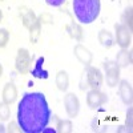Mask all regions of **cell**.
I'll return each instance as SVG.
<instances>
[{
  "mask_svg": "<svg viewBox=\"0 0 133 133\" xmlns=\"http://www.w3.org/2000/svg\"><path fill=\"white\" fill-rule=\"evenodd\" d=\"M2 98L3 101L8 105L14 104L17 98V88L15 87L14 83H7L3 88V92H2Z\"/></svg>",
  "mask_w": 133,
  "mask_h": 133,
  "instance_id": "12",
  "label": "cell"
},
{
  "mask_svg": "<svg viewBox=\"0 0 133 133\" xmlns=\"http://www.w3.org/2000/svg\"><path fill=\"white\" fill-rule=\"evenodd\" d=\"M0 2H3V0H0Z\"/></svg>",
  "mask_w": 133,
  "mask_h": 133,
  "instance_id": "31",
  "label": "cell"
},
{
  "mask_svg": "<svg viewBox=\"0 0 133 133\" xmlns=\"http://www.w3.org/2000/svg\"><path fill=\"white\" fill-rule=\"evenodd\" d=\"M132 7H128L127 9H125V12H124V15H123V21H124V25L129 29V31H132V28H133V21H132Z\"/></svg>",
  "mask_w": 133,
  "mask_h": 133,
  "instance_id": "19",
  "label": "cell"
},
{
  "mask_svg": "<svg viewBox=\"0 0 133 133\" xmlns=\"http://www.w3.org/2000/svg\"><path fill=\"white\" fill-rule=\"evenodd\" d=\"M73 14L81 24H91L98 17L101 3L100 0H73Z\"/></svg>",
  "mask_w": 133,
  "mask_h": 133,
  "instance_id": "2",
  "label": "cell"
},
{
  "mask_svg": "<svg viewBox=\"0 0 133 133\" xmlns=\"http://www.w3.org/2000/svg\"><path fill=\"white\" fill-rule=\"evenodd\" d=\"M51 120L47 98L40 92H29L21 97L17 107V124L21 132L40 133Z\"/></svg>",
  "mask_w": 133,
  "mask_h": 133,
  "instance_id": "1",
  "label": "cell"
},
{
  "mask_svg": "<svg viewBox=\"0 0 133 133\" xmlns=\"http://www.w3.org/2000/svg\"><path fill=\"white\" fill-rule=\"evenodd\" d=\"M107 103V95L100 89H91L87 95V105L91 109H96Z\"/></svg>",
  "mask_w": 133,
  "mask_h": 133,
  "instance_id": "8",
  "label": "cell"
},
{
  "mask_svg": "<svg viewBox=\"0 0 133 133\" xmlns=\"http://www.w3.org/2000/svg\"><path fill=\"white\" fill-rule=\"evenodd\" d=\"M104 76L98 68L96 66H89L87 71V83L91 87V89H100V87L103 85Z\"/></svg>",
  "mask_w": 133,
  "mask_h": 133,
  "instance_id": "7",
  "label": "cell"
},
{
  "mask_svg": "<svg viewBox=\"0 0 133 133\" xmlns=\"http://www.w3.org/2000/svg\"><path fill=\"white\" fill-rule=\"evenodd\" d=\"M7 130H8L9 133H14V132H21V128L19 127V124H16V123H15V121H11Z\"/></svg>",
  "mask_w": 133,
  "mask_h": 133,
  "instance_id": "25",
  "label": "cell"
},
{
  "mask_svg": "<svg viewBox=\"0 0 133 133\" xmlns=\"http://www.w3.org/2000/svg\"><path fill=\"white\" fill-rule=\"evenodd\" d=\"M2 21H3V11L0 9V23H2Z\"/></svg>",
  "mask_w": 133,
  "mask_h": 133,
  "instance_id": "29",
  "label": "cell"
},
{
  "mask_svg": "<svg viewBox=\"0 0 133 133\" xmlns=\"http://www.w3.org/2000/svg\"><path fill=\"white\" fill-rule=\"evenodd\" d=\"M19 12H20V16H21L23 25H24L27 29H29V28L37 21V16L35 15V12H33L31 8L25 7V5H21V7L19 8Z\"/></svg>",
  "mask_w": 133,
  "mask_h": 133,
  "instance_id": "11",
  "label": "cell"
},
{
  "mask_svg": "<svg viewBox=\"0 0 133 133\" xmlns=\"http://www.w3.org/2000/svg\"><path fill=\"white\" fill-rule=\"evenodd\" d=\"M11 116V109H9V105L5 104L4 101L0 103V120L2 121H7Z\"/></svg>",
  "mask_w": 133,
  "mask_h": 133,
  "instance_id": "20",
  "label": "cell"
},
{
  "mask_svg": "<svg viewBox=\"0 0 133 133\" xmlns=\"http://www.w3.org/2000/svg\"><path fill=\"white\" fill-rule=\"evenodd\" d=\"M64 107L65 112L71 118L77 117L80 112V100L75 93H66L64 97Z\"/></svg>",
  "mask_w": 133,
  "mask_h": 133,
  "instance_id": "6",
  "label": "cell"
},
{
  "mask_svg": "<svg viewBox=\"0 0 133 133\" xmlns=\"http://www.w3.org/2000/svg\"><path fill=\"white\" fill-rule=\"evenodd\" d=\"M104 69H105V79H107L108 87L110 88L117 87L120 81V66L116 64V61L104 63Z\"/></svg>",
  "mask_w": 133,
  "mask_h": 133,
  "instance_id": "4",
  "label": "cell"
},
{
  "mask_svg": "<svg viewBox=\"0 0 133 133\" xmlns=\"http://www.w3.org/2000/svg\"><path fill=\"white\" fill-rule=\"evenodd\" d=\"M29 41L32 44H36L39 41V37H40V32H41V24L39 21H36L29 29Z\"/></svg>",
  "mask_w": 133,
  "mask_h": 133,
  "instance_id": "17",
  "label": "cell"
},
{
  "mask_svg": "<svg viewBox=\"0 0 133 133\" xmlns=\"http://www.w3.org/2000/svg\"><path fill=\"white\" fill-rule=\"evenodd\" d=\"M73 53H75V57L79 60L81 64H84L87 66L91 65V63L93 60V55L87 47H84L83 44H77V45H75Z\"/></svg>",
  "mask_w": 133,
  "mask_h": 133,
  "instance_id": "9",
  "label": "cell"
},
{
  "mask_svg": "<svg viewBox=\"0 0 133 133\" xmlns=\"http://www.w3.org/2000/svg\"><path fill=\"white\" fill-rule=\"evenodd\" d=\"M132 120H133V109L129 108L128 109V112H127V120H125V127L128 129L132 130V127H133V123H132Z\"/></svg>",
  "mask_w": 133,
  "mask_h": 133,
  "instance_id": "24",
  "label": "cell"
},
{
  "mask_svg": "<svg viewBox=\"0 0 133 133\" xmlns=\"http://www.w3.org/2000/svg\"><path fill=\"white\" fill-rule=\"evenodd\" d=\"M47 2V4L48 5H51V7H60L65 0H45Z\"/></svg>",
  "mask_w": 133,
  "mask_h": 133,
  "instance_id": "26",
  "label": "cell"
},
{
  "mask_svg": "<svg viewBox=\"0 0 133 133\" xmlns=\"http://www.w3.org/2000/svg\"><path fill=\"white\" fill-rule=\"evenodd\" d=\"M37 21L41 25H48V24H53V16L49 12H43L41 15L37 16Z\"/></svg>",
  "mask_w": 133,
  "mask_h": 133,
  "instance_id": "21",
  "label": "cell"
},
{
  "mask_svg": "<svg viewBox=\"0 0 133 133\" xmlns=\"http://www.w3.org/2000/svg\"><path fill=\"white\" fill-rule=\"evenodd\" d=\"M31 65H32V57H31L28 49L27 48H19L16 59H15L16 71L21 75H27L31 71Z\"/></svg>",
  "mask_w": 133,
  "mask_h": 133,
  "instance_id": "3",
  "label": "cell"
},
{
  "mask_svg": "<svg viewBox=\"0 0 133 133\" xmlns=\"http://www.w3.org/2000/svg\"><path fill=\"white\" fill-rule=\"evenodd\" d=\"M55 83H56L57 89L61 92H65L69 87V76L65 71H59L56 73V79H55Z\"/></svg>",
  "mask_w": 133,
  "mask_h": 133,
  "instance_id": "14",
  "label": "cell"
},
{
  "mask_svg": "<svg viewBox=\"0 0 133 133\" xmlns=\"http://www.w3.org/2000/svg\"><path fill=\"white\" fill-rule=\"evenodd\" d=\"M2 76H3V65L0 64V77H2Z\"/></svg>",
  "mask_w": 133,
  "mask_h": 133,
  "instance_id": "30",
  "label": "cell"
},
{
  "mask_svg": "<svg viewBox=\"0 0 133 133\" xmlns=\"http://www.w3.org/2000/svg\"><path fill=\"white\" fill-rule=\"evenodd\" d=\"M116 64L120 68H127L132 64V52L128 49H121L116 56Z\"/></svg>",
  "mask_w": 133,
  "mask_h": 133,
  "instance_id": "13",
  "label": "cell"
},
{
  "mask_svg": "<svg viewBox=\"0 0 133 133\" xmlns=\"http://www.w3.org/2000/svg\"><path fill=\"white\" fill-rule=\"evenodd\" d=\"M44 63V57H40L39 60H37V64H36V69H33L32 71V75L33 76H36V77H40V79H45L47 77V72H43L41 71V64Z\"/></svg>",
  "mask_w": 133,
  "mask_h": 133,
  "instance_id": "23",
  "label": "cell"
},
{
  "mask_svg": "<svg viewBox=\"0 0 133 133\" xmlns=\"http://www.w3.org/2000/svg\"><path fill=\"white\" fill-rule=\"evenodd\" d=\"M65 29H66V32H68V35L72 37V39H75V40H77V41H80V40H83V28L79 25V24H76L75 21H72V23H69L68 25L65 27Z\"/></svg>",
  "mask_w": 133,
  "mask_h": 133,
  "instance_id": "16",
  "label": "cell"
},
{
  "mask_svg": "<svg viewBox=\"0 0 133 133\" xmlns=\"http://www.w3.org/2000/svg\"><path fill=\"white\" fill-rule=\"evenodd\" d=\"M73 130V124L71 120H59L56 125V132L59 133H71Z\"/></svg>",
  "mask_w": 133,
  "mask_h": 133,
  "instance_id": "18",
  "label": "cell"
},
{
  "mask_svg": "<svg viewBox=\"0 0 133 133\" xmlns=\"http://www.w3.org/2000/svg\"><path fill=\"white\" fill-rule=\"evenodd\" d=\"M3 132H5V128H4L2 124H0V133H3Z\"/></svg>",
  "mask_w": 133,
  "mask_h": 133,
  "instance_id": "28",
  "label": "cell"
},
{
  "mask_svg": "<svg viewBox=\"0 0 133 133\" xmlns=\"http://www.w3.org/2000/svg\"><path fill=\"white\" fill-rule=\"evenodd\" d=\"M9 41V31L5 28H0V48H5Z\"/></svg>",
  "mask_w": 133,
  "mask_h": 133,
  "instance_id": "22",
  "label": "cell"
},
{
  "mask_svg": "<svg viewBox=\"0 0 133 133\" xmlns=\"http://www.w3.org/2000/svg\"><path fill=\"white\" fill-rule=\"evenodd\" d=\"M97 39H98V43L101 44L104 48H107V49L112 48L113 44H115V40H113L112 33H110L109 31H107V29H101V31H100Z\"/></svg>",
  "mask_w": 133,
  "mask_h": 133,
  "instance_id": "15",
  "label": "cell"
},
{
  "mask_svg": "<svg viewBox=\"0 0 133 133\" xmlns=\"http://www.w3.org/2000/svg\"><path fill=\"white\" fill-rule=\"evenodd\" d=\"M123 132H132V130L128 129L127 127H120V128L117 129V133H123Z\"/></svg>",
  "mask_w": 133,
  "mask_h": 133,
  "instance_id": "27",
  "label": "cell"
},
{
  "mask_svg": "<svg viewBox=\"0 0 133 133\" xmlns=\"http://www.w3.org/2000/svg\"><path fill=\"white\" fill-rule=\"evenodd\" d=\"M118 95L123 100L125 105H132L133 103V89L132 85L127 80H120L118 81Z\"/></svg>",
  "mask_w": 133,
  "mask_h": 133,
  "instance_id": "10",
  "label": "cell"
},
{
  "mask_svg": "<svg viewBox=\"0 0 133 133\" xmlns=\"http://www.w3.org/2000/svg\"><path fill=\"white\" fill-rule=\"evenodd\" d=\"M116 31V43L121 49H128V47L132 43V35L130 32L124 24H116L115 25Z\"/></svg>",
  "mask_w": 133,
  "mask_h": 133,
  "instance_id": "5",
  "label": "cell"
}]
</instances>
